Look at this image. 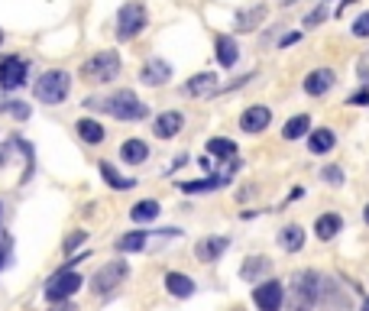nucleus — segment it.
Here are the masks:
<instances>
[{
  "instance_id": "obj_1",
  "label": "nucleus",
  "mask_w": 369,
  "mask_h": 311,
  "mask_svg": "<svg viewBox=\"0 0 369 311\" xmlns=\"http://www.w3.org/2000/svg\"><path fill=\"white\" fill-rule=\"evenodd\" d=\"M84 107L104 110V114H110L114 120H126V124H136V120L149 117V107H146V104L136 98V91H130V88L110 94V98H104V101L101 98H84Z\"/></svg>"
},
{
  "instance_id": "obj_2",
  "label": "nucleus",
  "mask_w": 369,
  "mask_h": 311,
  "mask_svg": "<svg viewBox=\"0 0 369 311\" xmlns=\"http://www.w3.org/2000/svg\"><path fill=\"white\" fill-rule=\"evenodd\" d=\"M321 295V276L314 270H302L292 276V292H288V311H314Z\"/></svg>"
},
{
  "instance_id": "obj_3",
  "label": "nucleus",
  "mask_w": 369,
  "mask_h": 311,
  "mask_svg": "<svg viewBox=\"0 0 369 311\" xmlns=\"http://www.w3.org/2000/svg\"><path fill=\"white\" fill-rule=\"evenodd\" d=\"M68 91H72V75L62 72V68H49V72H42V75L36 78V84H33L36 101L49 104V107H55V104L65 101Z\"/></svg>"
},
{
  "instance_id": "obj_4",
  "label": "nucleus",
  "mask_w": 369,
  "mask_h": 311,
  "mask_svg": "<svg viewBox=\"0 0 369 311\" xmlns=\"http://www.w3.org/2000/svg\"><path fill=\"white\" fill-rule=\"evenodd\" d=\"M120 68H123V62H120V52H98V55H91V59L81 65V78L84 81H94V84H107L114 81V78L120 75Z\"/></svg>"
},
{
  "instance_id": "obj_5",
  "label": "nucleus",
  "mask_w": 369,
  "mask_h": 311,
  "mask_svg": "<svg viewBox=\"0 0 369 311\" xmlns=\"http://www.w3.org/2000/svg\"><path fill=\"white\" fill-rule=\"evenodd\" d=\"M81 286H84L81 272H75V270H59V272H52V276H49V282H46V289H42V298H46L49 305L72 302V295H75Z\"/></svg>"
},
{
  "instance_id": "obj_6",
  "label": "nucleus",
  "mask_w": 369,
  "mask_h": 311,
  "mask_svg": "<svg viewBox=\"0 0 369 311\" xmlns=\"http://www.w3.org/2000/svg\"><path fill=\"white\" fill-rule=\"evenodd\" d=\"M146 23H149V13H146V7H143V4H136V0H130V4H123V7H120L114 33H117L120 42H130V39H136V36L143 33Z\"/></svg>"
},
{
  "instance_id": "obj_7",
  "label": "nucleus",
  "mask_w": 369,
  "mask_h": 311,
  "mask_svg": "<svg viewBox=\"0 0 369 311\" xmlns=\"http://www.w3.org/2000/svg\"><path fill=\"white\" fill-rule=\"evenodd\" d=\"M240 166L243 162L240 159H230L227 162V168L224 172H214V176H208V178H198V182H178V188H182L184 194H201V192H217V188H227L230 185V178L240 172Z\"/></svg>"
},
{
  "instance_id": "obj_8",
  "label": "nucleus",
  "mask_w": 369,
  "mask_h": 311,
  "mask_svg": "<svg viewBox=\"0 0 369 311\" xmlns=\"http://www.w3.org/2000/svg\"><path fill=\"white\" fill-rule=\"evenodd\" d=\"M29 78V62L23 55H4L0 59V88L4 91H17Z\"/></svg>"
},
{
  "instance_id": "obj_9",
  "label": "nucleus",
  "mask_w": 369,
  "mask_h": 311,
  "mask_svg": "<svg viewBox=\"0 0 369 311\" xmlns=\"http://www.w3.org/2000/svg\"><path fill=\"white\" fill-rule=\"evenodd\" d=\"M126 272H130V266H126L123 260H114V263H107V266H101V270L94 272V279H91V289L98 295H110L114 289L120 286L126 279Z\"/></svg>"
},
{
  "instance_id": "obj_10",
  "label": "nucleus",
  "mask_w": 369,
  "mask_h": 311,
  "mask_svg": "<svg viewBox=\"0 0 369 311\" xmlns=\"http://www.w3.org/2000/svg\"><path fill=\"white\" fill-rule=\"evenodd\" d=\"M253 302H256V308L260 311H279L282 308V302H286V289H282V282H276V279H266V282L256 286Z\"/></svg>"
},
{
  "instance_id": "obj_11",
  "label": "nucleus",
  "mask_w": 369,
  "mask_h": 311,
  "mask_svg": "<svg viewBox=\"0 0 369 311\" xmlns=\"http://www.w3.org/2000/svg\"><path fill=\"white\" fill-rule=\"evenodd\" d=\"M168 78H172V65H168L166 59H146L143 65H140V81H143L146 88H162Z\"/></svg>"
},
{
  "instance_id": "obj_12",
  "label": "nucleus",
  "mask_w": 369,
  "mask_h": 311,
  "mask_svg": "<svg viewBox=\"0 0 369 311\" xmlns=\"http://www.w3.org/2000/svg\"><path fill=\"white\" fill-rule=\"evenodd\" d=\"M334 84H337L334 68H314V72L304 78V91H308L311 98H324L328 91H334Z\"/></svg>"
},
{
  "instance_id": "obj_13",
  "label": "nucleus",
  "mask_w": 369,
  "mask_h": 311,
  "mask_svg": "<svg viewBox=\"0 0 369 311\" xmlns=\"http://www.w3.org/2000/svg\"><path fill=\"white\" fill-rule=\"evenodd\" d=\"M182 126H184L182 110H162L159 117L152 120V133L159 136V140H172V136L182 133Z\"/></svg>"
},
{
  "instance_id": "obj_14",
  "label": "nucleus",
  "mask_w": 369,
  "mask_h": 311,
  "mask_svg": "<svg viewBox=\"0 0 369 311\" xmlns=\"http://www.w3.org/2000/svg\"><path fill=\"white\" fill-rule=\"evenodd\" d=\"M269 124H272V110L266 104H253V107H246L240 114V126H243L246 133H262Z\"/></svg>"
},
{
  "instance_id": "obj_15",
  "label": "nucleus",
  "mask_w": 369,
  "mask_h": 311,
  "mask_svg": "<svg viewBox=\"0 0 369 311\" xmlns=\"http://www.w3.org/2000/svg\"><path fill=\"white\" fill-rule=\"evenodd\" d=\"M227 246H230V237H204L194 244V256L201 263H217L227 253Z\"/></svg>"
},
{
  "instance_id": "obj_16",
  "label": "nucleus",
  "mask_w": 369,
  "mask_h": 311,
  "mask_svg": "<svg viewBox=\"0 0 369 311\" xmlns=\"http://www.w3.org/2000/svg\"><path fill=\"white\" fill-rule=\"evenodd\" d=\"M214 59H217L220 68H234L236 65V59H240V46H236L234 36L217 33V39H214Z\"/></svg>"
},
{
  "instance_id": "obj_17",
  "label": "nucleus",
  "mask_w": 369,
  "mask_h": 311,
  "mask_svg": "<svg viewBox=\"0 0 369 311\" xmlns=\"http://www.w3.org/2000/svg\"><path fill=\"white\" fill-rule=\"evenodd\" d=\"M220 91V78L214 72H201V75H194L192 81L184 84V94H192V98H214Z\"/></svg>"
},
{
  "instance_id": "obj_18",
  "label": "nucleus",
  "mask_w": 369,
  "mask_h": 311,
  "mask_svg": "<svg viewBox=\"0 0 369 311\" xmlns=\"http://www.w3.org/2000/svg\"><path fill=\"white\" fill-rule=\"evenodd\" d=\"M146 159H149V143L140 140V136H133V140H126L120 146V162H126V166H143Z\"/></svg>"
},
{
  "instance_id": "obj_19",
  "label": "nucleus",
  "mask_w": 369,
  "mask_h": 311,
  "mask_svg": "<svg viewBox=\"0 0 369 311\" xmlns=\"http://www.w3.org/2000/svg\"><path fill=\"white\" fill-rule=\"evenodd\" d=\"M75 130H78V140H81V143H88V146L104 143V136H107L104 124H101V120H94V117H81L75 124Z\"/></svg>"
},
{
  "instance_id": "obj_20",
  "label": "nucleus",
  "mask_w": 369,
  "mask_h": 311,
  "mask_svg": "<svg viewBox=\"0 0 369 311\" xmlns=\"http://www.w3.org/2000/svg\"><path fill=\"white\" fill-rule=\"evenodd\" d=\"M166 289H168V295H175V298H192L194 295V279H188L184 272H166Z\"/></svg>"
},
{
  "instance_id": "obj_21",
  "label": "nucleus",
  "mask_w": 369,
  "mask_h": 311,
  "mask_svg": "<svg viewBox=\"0 0 369 311\" xmlns=\"http://www.w3.org/2000/svg\"><path fill=\"white\" fill-rule=\"evenodd\" d=\"M266 4H256V7H250V10H240L236 13V33H253L256 26L266 20Z\"/></svg>"
},
{
  "instance_id": "obj_22",
  "label": "nucleus",
  "mask_w": 369,
  "mask_h": 311,
  "mask_svg": "<svg viewBox=\"0 0 369 311\" xmlns=\"http://www.w3.org/2000/svg\"><path fill=\"white\" fill-rule=\"evenodd\" d=\"M208 156H214L217 162H230V159H236V143L234 140H227V136H210Z\"/></svg>"
},
{
  "instance_id": "obj_23",
  "label": "nucleus",
  "mask_w": 369,
  "mask_h": 311,
  "mask_svg": "<svg viewBox=\"0 0 369 311\" xmlns=\"http://www.w3.org/2000/svg\"><path fill=\"white\" fill-rule=\"evenodd\" d=\"M337 143V136L330 126H321V130H314V133L308 136V150L314 152V156H324V152H330Z\"/></svg>"
},
{
  "instance_id": "obj_24",
  "label": "nucleus",
  "mask_w": 369,
  "mask_h": 311,
  "mask_svg": "<svg viewBox=\"0 0 369 311\" xmlns=\"http://www.w3.org/2000/svg\"><path fill=\"white\" fill-rule=\"evenodd\" d=\"M340 227H344V218H340V214H321V218L314 220L318 240H334V237L340 234Z\"/></svg>"
},
{
  "instance_id": "obj_25",
  "label": "nucleus",
  "mask_w": 369,
  "mask_h": 311,
  "mask_svg": "<svg viewBox=\"0 0 369 311\" xmlns=\"http://www.w3.org/2000/svg\"><path fill=\"white\" fill-rule=\"evenodd\" d=\"M269 270H272V260H266V256H250V260L240 266V276H243L246 282H260Z\"/></svg>"
},
{
  "instance_id": "obj_26",
  "label": "nucleus",
  "mask_w": 369,
  "mask_h": 311,
  "mask_svg": "<svg viewBox=\"0 0 369 311\" xmlns=\"http://www.w3.org/2000/svg\"><path fill=\"white\" fill-rule=\"evenodd\" d=\"M279 244H282V250L288 253H298L304 246V230L302 224H288V227H282V234H279Z\"/></svg>"
},
{
  "instance_id": "obj_27",
  "label": "nucleus",
  "mask_w": 369,
  "mask_h": 311,
  "mask_svg": "<svg viewBox=\"0 0 369 311\" xmlns=\"http://www.w3.org/2000/svg\"><path fill=\"white\" fill-rule=\"evenodd\" d=\"M159 201H152V198H146V201H136L133 208H130V218L136 220V224H149V220L159 218Z\"/></svg>"
},
{
  "instance_id": "obj_28",
  "label": "nucleus",
  "mask_w": 369,
  "mask_h": 311,
  "mask_svg": "<svg viewBox=\"0 0 369 311\" xmlns=\"http://www.w3.org/2000/svg\"><path fill=\"white\" fill-rule=\"evenodd\" d=\"M101 176H104V182H107L110 188H117V192H130V188H136V178L120 176V172L110 166V162H101Z\"/></svg>"
},
{
  "instance_id": "obj_29",
  "label": "nucleus",
  "mask_w": 369,
  "mask_h": 311,
  "mask_svg": "<svg viewBox=\"0 0 369 311\" xmlns=\"http://www.w3.org/2000/svg\"><path fill=\"white\" fill-rule=\"evenodd\" d=\"M146 240H149V234H146V230H130V234H123L117 240V250L120 253H140L146 246Z\"/></svg>"
},
{
  "instance_id": "obj_30",
  "label": "nucleus",
  "mask_w": 369,
  "mask_h": 311,
  "mask_svg": "<svg viewBox=\"0 0 369 311\" xmlns=\"http://www.w3.org/2000/svg\"><path fill=\"white\" fill-rule=\"evenodd\" d=\"M308 126H311V117H308V114H298V117H292L286 124V130H282V140H288V143H292V140H298V136L308 133Z\"/></svg>"
},
{
  "instance_id": "obj_31",
  "label": "nucleus",
  "mask_w": 369,
  "mask_h": 311,
  "mask_svg": "<svg viewBox=\"0 0 369 311\" xmlns=\"http://www.w3.org/2000/svg\"><path fill=\"white\" fill-rule=\"evenodd\" d=\"M13 266V237L0 230V272Z\"/></svg>"
},
{
  "instance_id": "obj_32",
  "label": "nucleus",
  "mask_w": 369,
  "mask_h": 311,
  "mask_svg": "<svg viewBox=\"0 0 369 311\" xmlns=\"http://www.w3.org/2000/svg\"><path fill=\"white\" fill-rule=\"evenodd\" d=\"M0 110L10 114V117H17V120H29V114H33L29 104H23V101H4V104H0Z\"/></svg>"
},
{
  "instance_id": "obj_33",
  "label": "nucleus",
  "mask_w": 369,
  "mask_h": 311,
  "mask_svg": "<svg viewBox=\"0 0 369 311\" xmlns=\"http://www.w3.org/2000/svg\"><path fill=\"white\" fill-rule=\"evenodd\" d=\"M328 17H330L328 4H318V7H314V10L308 13V17H304V26H318V23H324Z\"/></svg>"
},
{
  "instance_id": "obj_34",
  "label": "nucleus",
  "mask_w": 369,
  "mask_h": 311,
  "mask_svg": "<svg viewBox=\"0 0 369 311\" xmlns=\"http://www.w3.org/2000/svg\"><path fill=\"white\" fill-rule=\"evenodd\" d=\"M321 178L330 182V185H344V168L340 166H324L321 168Z\"/></svg>"
},
{
  "instance_id": "obj_35",
  "label": "nucleus",
  "mask_w": 369,
  "mask_h": 311,
  "mask_svg": "<svg viewBox=\"0 0 369 311\" xmlns=\"http://www.w3.org/2000/svg\"><path fill=\"white\" fill-rule=\"evenodd\" d=\"M88 240V234L84 230H72V237H65V244H62V250L65 253H72V250H78V246Z\"/></svg>"
},
{
  "instance_id": "obj_36",
  "label": "nucleus",
  "mask_w": 369,
  "mask_h": 311,
  "mask_svg": "<svg viewBox=\"0 0 369 311\" xmlns=\"http://www.w3.org/2000/svg\"><path fill=\"white\" fill-rule=\"evenodd\" d=\"M353 36H356V39H369V10L363 13V17H356V23H353Z\"/></svg>"
},
{
  "instance_id": "obj_37",
  "label": "nucleus",
  "mask_w": 369,
  "mask_h": 311,
  "mask_svg": "<svg viewBox=\"0 0 369 311\" xmlns=\"http://www.w3.org/2000/svg\"><path fill=\"white\" fill-rule=\"evenodd\" d=\"M347 104H353V107H366V104H369V91L363 88V91L350 94V98H347Z\"/></svg>"
},
{
  "instance_id": "obj_38",
  "label": "nucleus",
  "mask_w": 369,
  "mask_h": 311,
  "mask_svg": "<svg viewBox=\"0 0 369 311\" xmlns=\"http://www.w3.org/2000/svg\"><path fill=\"white\" fill-rule=\"evenodd\" d=\"M302 39V33H286L282 36V39H279V46H282V49H286V46H295V42Z\"/></svg>"
},
{
  "instance_id": "obj_39",
  "label": "nucleus",
  "mask_w": 369,
  "mask_h": 311,
  "mask_svg": "<svg viewBox=\"0 0 369 311\" xmlns=\"http://www.w3.org/2000/svg\"><path fill=\"white\" fill-rule=\"evenodd\" d=\"M49 311H78V308H75V305H72V302H59V305H52Z\"/></svg>"
},
{
  "instance_id": "obj_40",
  "label": "nucleus",
  "mask_w": 369,
  "mask_h": 311,
  "mask_svg": "<svg viewBox=\"0 0 369 311\" xmlns=\"http://www.w3.org/2000/svg\"><path fill=\"white\" fill-rule=\"evenodd\" d=\"M360 78H363V84H369V65L366 62H360Z\"/></svg>"
},
{
  "instance_id": "obj_41",
  "label": "nucleus",
  "mask_w": 369,
  "mask_h": 311,
  "mask_svg": "<svg viewBox=\"0 0 369 311\" xmlns=\"http://www.w3.org/2000/svg\"><path fill=\"white\" fill-rule=\"evenodd\" d=\"M363 220H366V224H369V204H366V208H363Z\"/></svg>"
},
{
  "instance_id": "obj_42",
  "label": "nucleus",
  "mask_w": 369,
  "mask_h": 311,
  "mask_svg": "<svg viewBox=\"0 0 369 311\" xmlns=\"http://www.w3.org/2000/svg\"><path fill=\"white\" fill-rule=\"evenodd\" d=\"M0 227H4V201H0Z\"/></svg>"
},
{
  "instance_id": "obj_43",
  "label": "nucleus",
  "mask_w": 369,
  "mask_h": 311,
  "mask_svg": "<svg viewBox=\"0 0 369 311\" xmlns=\"http://www.w3.org/2000/svg\"><path fill=\"white\" fill-rule=\"evenodd\" d=\"M363 311H369V298H363Z\"/></svg>"
},
{
  "instance_id": "obj_44",
  "label": "nucleus",
  "mask_w": 369,
  "mask_h": 311,
  "mask_svg": "<svg viewBox=\"0 0 369 311\" xmlns=\"http://www.w3.org/2000/svg\"><path fill=\"white\" fill-rule=\"evenodd\" d=\"M282 4H286V7H292V4H298V0H282Z\"/></svg>"
},
{
  "instance_id": "obj_45",
  "label": "nucleus",
  "mask_w": 369,
  "mask_h": 311,
  "mask_svg": "<svg viewBox=\"0 0 369 311\" xmlns=\"http://www.w3.org/2000/svg\"><path fill=\"white\" fill-rule=\"evenodd\" d=\"M0 42H4V29H0Z\"/></svg>"
},
{
  "instance_id": "obj_46",
  "label": "nucleus",
  "mask_w": 369,
  "mask_h": 311,
  "mask_svg": "<svg viewBox=\"0 0 369 311\" xmlns=\"http://www.w3.org/2000/svg\"><path fill=\"white\" fill-rule=\"evenodd\" d=\"M234 311H243V308H234Z\"/></svg>"
}]
</instances>
